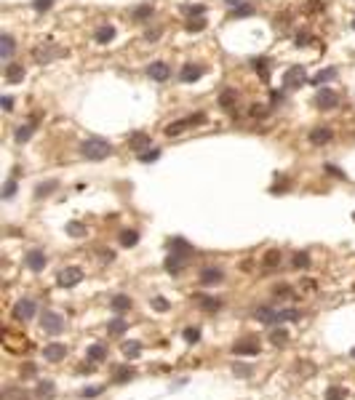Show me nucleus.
I'll return each mask as SVG.
<instances>
[{"mask_svg":"<svg viewBox=\"0 0 355 400\" xmlns=\"http://www.w3.org/2000/svg\"><path fill=\"white\" fill-rule=\"evenodd\" d=\"M40 325H43V331H45V333H62V331H64V318H62L59 312L45 310V312H43Z\"/></svg>","mask_w":355,"mask_h":400,"instance_id":"nucleus-5","label":"nucleus"},{"mask_svg":"<svg viewBox=\"0 0 355 400\" xmlns=\"http://www.w3.org/2000/svg\"><path fill=\"white\" fill-rule=\"evenodd\" d=\"M336 75H339V70H336V67H329V70H321V72H318V75H315L310 83H313V86H326V83L334 80Z\"/></svg>","mask_w":355,"mask_h":400,"instance_id":"nucleus-22","label":"nucleus"},{"mask_svg":"<svg viewBox=\"0 0 355 400\" xmlns=\"http://www.w3.org/2000/svg\"><path fill=\"white\" fill-rule=\"evenodd\" d=\"M307 83V72H305V67H288L286 70V75H283V86L286 88H299V86H305Z\"/></svg>","mask_w":355,"mask_h":400,"instance_id":"nucleus-7","label":"nucleus"},{"mask_svg":"<svg viewBox=\"0 0 355 400\" xmlns=\"http://www.w3.org/2000/svg\"><path fill=\"white\" fill-rule=\"evenodd\" d=\"M182 11H184V14L192 19V16H203V6H184Z\"/></svg>","mask_w":355,"mask_h":400,"instance_id":"nucleus-48","label":"nucleus"},{"mask_svg":"<svg viewBox=\"0 0 355 400\" xmlns=\"http://www.w3.org/2000/svg\"><path fill=\"white\" fill-rule=\"evenodd\" d=\"M6 80L8 83H22L24 80V67L22 64H8L6 67Z\"/></svg>","mask_w":355,"mask_h":400,"instance_id":"nucleus-23","label":"nucleus"},{"mask_svg":"<svg viewBox=\"0 0 355 400\" xmlns=\"http://www.w3.org/2000/svg\"><path fill=\"white\" fill-rule=\"evenodd\" d=\"M200 123H206V115H190V118H182V120H174V123H168L166 126V134L168 136H179L182 131H187V128H192V126H200Z\"/></svg>","mask_w":355,"mask_h":400,"instance_id":"nucleus-3","label":"nucleus"},{"mask_svg":"<svg viewBox=\"0 0 355 400\" xmlns=\"http://www.w3.org/2000/svg\"><path fill=\"white\" fill-rule=\"evenodd\" d=\"M352 30H355V19H352Z\"/></svg>","mask_w":355,"mask_h":400,"instance_id":"nucleus-63","label":"nucleus"},{"mask_svg":"<svg viewBox=\"0 0 355 400\" xmlns=\"http://www.w3.org/2000/svg\"><path fill=\"white\" fill-rule=\"evenodd\" d=\"M326 171H329L331 176H339V179H344V171H342V168H336V165H331V163L326 165Z\"/></svg>","mask_w":355,"mask_h":400,"instance_id":"nucleus-56","label":"nucleus"},{"mask_svg":"<svg viewBox=\"0 0 355 400\" xmlns=\"http://www.w3.org/2000/svg\"><path fill=\"white\" fill-rule=\"evenodd\" d=\"M171 254H179L184 259H190L192 256V246L187 243V240H182V238H174L171 240Z\"/></svg>","mask_w":355,"mask_h":400,"instance_id":"nucleus-18","label":"nucleus"},{"mask_svg":"<svg viewBox=\"0 0 355 400\" xmlns=\"http://www.w3.org/2000/svg\"><path fill=\"white\" fill-rule=\"evenodd\" d=\"M222 277H224L222 269H211L209 267V269H203V272H200V283L203 285H217V283H222Z\"/></svg>","mask_w":355,"mask_h":400,"instance_id":"nucleus-21","label":"nucleus"},{"mask_svg":"<svg viewBox=\"0 0 355 400\" xmlns=\"http://www.w3.org/2000/svg\"><path fill=\"white\" fill-rule=\"evenodd\" d=\"M14 195H16V182H14V179H8V182L3 184V198H6V200H11Z\"/></svg>","mask_w":355,"mask_h":400,"instance_id":"nucleus-45","label":"nucleus"},{"mask_svg":"<svg viewBox=\"0 0 355 400\" xmlns=\"http://www.w3.org/2000/svg\"><path fill=\"white\" fill-rule=\"evenodd\" d=\"M195 299H198V307H200V310H206V312H214V310H219V307H222V302L214 299V296H195Z\"/></svg>","mask_w":355,"mask_h":400,"instance_id":"nucleus-25","label":"nucleus"},{"mask_svg":"<svg viewBox=\"0 0 355 400\" xmlns=\"http://www.w3.org/2000/svg\"><path fill=\"white\" fill-rule=\"evenodd\" d=\"M51 6H54V0H35V3H32L35 11H48Z\"/></svg>","mask_w":355,"mask_h":400,"instance_id":"nucleus-52","label":"nucleus"},{"mask_svg":"<svg viewBox=\"0 0 355 400\" xmlns=\"http://www.w3.org/2000/svg\"><path fill=\"white\" fill-rule=\"evenodd\" d=\"M37 312V304L32 299H22L14 307V320H32Z\"/></svg>","mask_w":355,"mask_h":400,"instance_id":"nucleus-8","label":"nucleus"},{"mask_svg":"<svg viewBox=\"0 0 355 400\" xmlns=\"http://www.w3.org/2000/svg\"><path fill=\"white\" fill-rule=\"evenodd\" d=\"M315 107L318 109H334V107H339V94L331 91V88H321L315 94Z\"/></svg>","mask_w":355,"mask_h":400,"instance_id":"nucleus-6","label":"nucleus"},{"mask_svg":"<svg viewBox=\"0 0 355 400\" xmlns=\"http://www.w3.org/2000/svg\"><path fill=\"white\" fill-rule=\"evenodd\" d=\"M184 27H187V32H200V30H206V19L203 16H195V19H190Z\"/></svg>","mask_w":355,"mask_h":400,"instance_id":"nucleus-40","label":"nucleus"},{"mask_svg":"<svg viewBox=\"0 0 355 400\" xmlns=\"http://www.w3.org/2000/svg\"><path fill=\"white\" fill-rule=\"evenodd\" d=\"M80 155L88 157V160H105V157L112 155V144L107 139H99V136H91L80 144Z\"/></svg>","mask_w":355,"mask_h":400,"instance_id":"nucleus-1","label":"nucleus"},{"mask_svg":"<svg viewBox=\"0 0 355 400\" xmlns=\"http://www.w3.org/2000/svg\"><path fill=\"white\" fill-rule=\"evenodd\" d=\"M83 280V269L80 267H64L59 275H56V283H59L62 288H72L78 285Z\"/></svg>","mask_w":355,"mask_h":400,"instance_id":"nucleus-4","label":"nucleus"},{"mask_svg":"<svg viewBox=\"0 0 355 400\" xmlns=\"http://www.w3.org/2000/svg\"><path fill=\"white\" fill-rule=\"evenodd\" d=\"M294 267H302V269L310 267V256H307V254H296L294 256Z\"/></svg>","mask_w":355,"mask_h":400,"instance_id":"nucleus-49","label":"nucleus"},{"mask_svg":"<svg viewBox=\"0 0 355 400\" xmlns=\"http://www.w3.org/2000/svg\"><path fill=\"white\" fill-rule=\"evenodd\" d=\"M344 397H347V389H344V387L331 384L329 389H326V400H344Z\"/></svg>","mask_w":355,"mask_h":400,"instance_id":"nucleus-34","label":"nucleus"},{"mask_svg":"<svg viewBox=\"0 0 355 400\" xmlns=\"http://www.w3.org/2000/svg\"><path fill=\"white\" fill-rule=\"evenodd\" d=\"M3 45H0V56L3 59H11V53H14V48H16V43H14V38L11 35H3V40H0Z\"/></svg>","mask_w":355,"mask_h":400,"instance_id":"nucleus-29","label":"nucleus"},{"mask_svg":"<svg viewBox=\"0 0 355 400\" xmlns=\"http://www.w3.org/2000/svg\"><path fill=\"white\" fill-rule=\"evenodd\" d=\"M310 43H313V35H310V32L302 30V32L296 35V45H310Z\"/></svg>","mask_w":355,"mask_h":400,"instance_id":"nucleus-51","label":"nucleus"},{"mask_svg":"<svg viewBox=\"0 0 355 400\" xmlns=\"http://www.w3.org/2000/svg\"><path fill=\"white\" fill-rule=\"evenodd\" d=\"M128 379H134V368H128V366H120V368H115V374H112V381H115V384H123Z\"/></svg>","mask_w":355,"mask_h":400,"instance_id":"nucleus-26","label":"nucleus"},{"mask_svg":"<svg viewBox=\"0 0 355 400\" xmlns=\"http://www.w3.org/2000/svg\"><path fill=\"white\" fill-rule=\"evenodd\" d=\"M251 67L262 75V80H270V62L267 59H254V62H251Z\"/></svg>","mask_w":355,"mask_h":400,"instance_id":"nucleus-31","label":"nucleus"},{"mask_svg":"<svg viewBox=\"0 0 355 400\" xmlns=\"http://www.w3.org/2000/svg\"><path fill=\"white\" fill-rule=\"evenodd\" d=\"M153 307H155L158 312H166V310H168V307H171V304H168V302L163 299V296H155V299H153Z\"/></svg>","mask_w":355,"mask_h":400,"instance_id":"nucleus-50","label":"nucleus"},{"mask_svg":"<svg viewBox=\"0 0 355 400\" xmlns=\"http://www.w3.org/2000/svg\"><path fill=\"white\" fill-rule=\"evenodd\" d=\"M144 38H147V40H158V38H161V30H147Z\"/></svg>","mask_w":355,"mask_h":400,"instance_id":"nucleus-58","label":"nucleus"},{"mask_svg":"<svg viewBox=\"0 0 355 400\" xmlns=\"http://www.w3.org/2000/svg\"><path fill=\"white\" fill-rule=\"evenodd\" d=\"M134 22H142V19H149L153 16V6H139V8H134Z\"/></svg>","mask_w":355,"mask_h":400,"instance_id":"nucleus-37","label":"nucleus"},{"mask_svg":"<svg viewBox=\"0 0 355 400\" xmlns=\"http://www.w3.org/2000/svg\"><path fill=\"white\" fill-rule=\"evenodd\" d=\"M3 400H27V397H24L22 389H6V392H3Z\"/></svg>","mask_w":355,"mask_h":400,"instance_id":"nucleus-47","label":"nucleus"},{"mask_svg":"<svg viewBox=\"0 0 355 400\" xmlns=\"http://www.w3.org/2000/svg\"><path fill=\"white\" fill-rule=\"evenodd\" d=\"M3 109H6V112H11V109H14V99L11 96H3Z\"/></svg>","mask_w":355,"mask_h":400,"instance_id":"nucleus-59","label":"nucleus"},{"mask_svg":"<svg viewBox=\"0 0 355 400\" xmlns=\"http://www.w3.org/2000/svg\"><path fill=\"white\" fill-rule=\"evenodd\" d=\"M67 235L70 238H83V235H86V224H80V221H70V224H67Z\"/></svg>","mask_w":355,"mask_h":400,"instance_id":"nucleus-36","label":"nucleus"},{"mask_svg":"<svg viewBox=\"0 0 355 400\" xmlns=\"http://www.w3.org/2000/svg\"><path fill=\"white\" fill-rule=\"evenodd\" d=\"M102 392H105V387H91V389H83L80 395H83V397H96V395H102Z\"/></svg>","mask_w":355,"mask_h":400,"instance_id":"nucleus-53","label":"nucleus"},{"mask_svg":"<svg viewBox=\"0 0 355 400\" xmlns=\"http://www.w3.org/2000/svg\"><path fill=\"white\" fill-rule=\"evenodd\" d=\"M235 376H251V366H235Z\"/></svg>","mask_w":355,"mask_h":400,"instance_id":"nucleus-55","label":"nucleus"},{"mask_svg":"<svg viewBox=\"0 0 355 400\" xmlns=\"http://www.w3.org/2000/svg\"><path fill=\"white\" fill-rule=\"evenodd\" d=\"M64 355H67V347L59 344V341L45 344V347H43V358L48 360V363H59V360H64Z\"/></svg>","mask_w":355,"mask_h":400,"instance_id":"nucleus-9","label":"nucleus"},{"mask_svg":"<svg viewBox=\"0 0 355 400\" xmlns=\"http://www.w3.org/2000/svg\"><path fill=\"white\" fill-rule=\"evenodd\" d=\"M224 3H227V6H240L243 0H224Z\"/></svg>","mask_w":355,"mask_h":400,"instance_id":"nucleus-61","label":"nucleus"},{"mask_svg":"<svg viewBox=\"0 0 355 400\" xmlns=\"http://www.w3.org/2000/svg\"><path fill=\"white\" fill-rule=\"evenodd\" d=\"M161 157V150H149V152H139V160L142 163H153V160H158Z\"/></svg>","mask_w":355,"mask_h":400,"instance_id":"nucleus-46","label":"nucleus"},{"mask_svg":"<svg viewBox=\"0 0 355 400\" xmlns=\"http://www.w3.org/2000/svg\"><path fill=\"white\" fill-rule=\"evenodd\" d=\"M105 358H107V347H105V344H91V347H88V360L99 363V360H105Z\"/></svg>","mask_w":355,"mask_h":400,"instance_id":"nucleus-28","label":"nucleus"},{"mask_svg":"<svg viewBox=\"0 0 355 400\" xmlns=\"http://www.w3.org/2000/svg\"><path fill=\"white\" fill-rule=\"evenodd\" d=\"M291 294H294V291H291L288 285H278V288H275V296H291Z\"/></svg>","mask_w":355,"mask_h":400,"instance_id":"nucleus-57","label":"nucleus"},{"mask_svg":"<svg viewBox=\"0 0 355 400\" xmlns=\"http://www.w3.org/2000/svg\"><path fill=\"white\" fill-rule=\"evenodd\" d=\"M248 14H254V6H240V8H235V19H240V16H248Z\"/></svg>","mask_w":355,"mask_h":400,"instance_id":"nucleus-54","label":"nucleus"},{"mask_svg":"<svg viewBox=\"0 0 355 400\" xmlns=\"http://www.w3.org/2000/svg\"><path fill=\"white\" fill-rule=\"evenodd\" d=\"M147 75L153 78V80H168V78H171V67H168L166 62H153L147 67Z\"/></svg>","mask_w":355,"mask_h":400,"instance_id":"nucleus-10","label":"nucleus"},{"mask_svg":"<svg viewBox=\"0 0 355 400\" xmlns=\"http://www.w3.org/2000/svg\"><path fill=\"white\" fill-rule=\"evenodd\" d=\"M110 307H112V312H126V310H131V299L126 294H118V296H112Z\"/></svg>","mask_w":355,"mask_h":400,"instance_id":"nucleus-24","label":"nucleus"},{"mask_svg":"<svg viewBox=\"0 0 355 400\" xmlns=\"http://www.w3.org/2000/svg\"><path fill=\"white\" fill-rule=\"evenodd\" d=\"M182 336H184V341H187V344H195V341L200 339V331H198V328H184V331H182Z\"/></svg>","mask_w":355,"mask_h":400,"instance_id":"nucleus-43","label":"nucleus"},{"mask_svg":"<svg viewBox=\"0 0 355 400\" xmlns=\"http://www.w3.org/2000/svg\"><path fill=\"white\" fill-rule=\"evenodd\" d=\"M270 341H273L275 347H283V344L288 341V333H286L283 328H278V331H273V333H270Z\"/></svg>","mask_w":355,"mask_h":400,"instance_id":"nucleus-41","label":"nucleus"},{"mask_svg":"<svg viewBox=\"0 0 355 400\" xmlns=\"http://www.w3.org/2000/svg\"><path fill=\"white\" fill-rule=\"evenodd\" d=\"M139 243V235L134 230H126V232H120V246H126V248H134Z\"/></svg>","mask_w":355,"mask_h":400,"instance_id":"nucleus-32","label":"nucleus"},{"mask_svg":"<svg viewBox=\"0 0 355 400\" xmlns=\"http://www.w3.org/2000/svg\"><path fill=\"white\" fill-rule=\"evenodd\" d=\"M128 147L131 150H149V134H131V139H128Z\"/></svg>","mask_w":355,"mask_h":400,"instance_id":"nucleus-20","label":"nucleus"},{"mask_svg":"<svg viewBox=\"0 0 355 400\" xmlns=\"http://www.w3.org/2000/svg\"><path fill=\"white\" fill-rule=\"evenodd\" d=\"M280 264V251H267L265 256H262V267L265 269H275Z\"/></svg>","mask_w":355,"mask_h":400,"instance_id":"nucleus-27","label":"nucleus"},{"mask_svg":"<svg viewBox=\"0 0 355 400\" xmlns=\"http://www.w3.org/2000/svg\"><path fill=\"white\" fill-rule=\"evenodd\" d=\"M254 318L265 325H273V323H278V310H273V307H259L254 312Z\"/></svg>","mask_w":355,"mask_h":400,"instance_id":"nucleus-15","label":"nucleus"},{"mask_svg":"<svg viewBox=\"0 0 355 400\" xmlns=\"http://www.w3.org/2000/svg\"><path fill=\"white\" fill-rule=\"evenodd\" d=\"M323 11V0H307L305 3V14H318Z\"/></svg>","mask_w":355,"mask_h":400,"instance_id":"nucleus-44","label":"nucleus"},{"mask_svg":"<svg viewBox=\"0 0 355 400\" xmlns=\"http://www.w3.org/2000/svg\"><path fill=\"white\" fill-rule=\"evenodd\" d=\"M126 328H128V320H112V323L107 325V331L112 333V336H120Z\"/></svg>","mask_w":355,"mask_h":400,"instance_id":"nucleus-39","label":"nucleus"},{"mask_svg":"<svg viewBox=\"0 0 355 400\" xmlns=\"http://www.w3.org/2000/svg\"><path fill=\"white\" fill-rule=\"evenodd\" d=\"M235 101H238V94H235L232 88H224L222 94H219V107L227 109V112H232V109H235Z\"/></svg>","mask_w":355,"mask_h":400,"instance_id":"nucleus-16","label":"nucleus"},{"mask_svg":"<svg viewBox=\"0 0 355 400\" xmlns=\"http://www.w3.org/2000/svg\"><path fill=\"white\" fill-rule=\"evenodd\" d=\"M331 139H334V134H331V128H326V126L313 128V131H310V142L313 144H329Z\"/></svg>","mask_w":355,"mask_h":400,"instance_id":"nucleus-14","label":"nucleus"},{"mask_svg":"<svg viewBox=\"0 0 355 400\" xmlns=\"http://www.w3.org/2000/svg\"><path fill=\"white\" fill-rule=\"evenodd\" d=\"M187 262H190V259H184V256H179V254H168V259H166V269H168L171 275H179Z\"/></svg>","mask_w":355,"mask_h":400,"instance_id":"nucleus-13","label":"nucleus"},{"mask_svg":"<svg viewBox=\"0 0 355 400\" xmlns=\"http://www.w3.org/2000/svg\"><path fill=\"white\" fill-rule=\"evenodd\" d=\"M32 131H35L32 123H24V126H19V128H16V134H14V136H16V142H27V139L32 136Z\"/></svg>","mask_w":355,"mask_h":400,"instance_id":"nucleus-35","label":"nucleus"},{"mask_svg":"<svg viewBox=\"0 0 355 400\" xmlns=\"http://www.w3.org/2000/svg\"><path fill=\"white\" fill-rule=\"evenodd\" d=\"M235 355H259V341L254 339H246V341H238L235 347H232Z\"/></svg>","mask_w":355,"mask_h":400,"instance_id":"nucleus-12","label":"nucleus"},{"mask_svg":"<svg viewBox=\"0 0 355 400\" xmlns=\"http://www.w3.org/2000/svg\"><path fill=\"white\" fill-rule=\"evenodd\" d=\"M350 355H352V358H355V347H352V350H350Z\"/></svg>","mask_w":355,"mask_h":400,"instance_id":"nucleus-62","label":"nucleus"},{"mask_svg":"<svg viewBox=\"0 0 355 400\" xmlns=\"http://www.w3.org/2000/svg\"><path fill=\"white\" fill-rule=\"evenodd\" d=\"M45 262H48V259H45V254L43 251H30V254L24 256V264L32 269V272H40V269L45 267Z\"/></svg>","mask_w":355,"mask_h":400,"instance_id":"nucleus-11","label":"nucleus"},{"mask_svg":"<svg viewBox=\"0 0 355 400\" xmlns=\"http://www.w3.org/2000/svg\"><path fill=\"white\" fill-rule=\"evenodd\" d=\"M112 259H115L112 251H102V262H112Z\"/></svg>","mask_w":355,"mask_h":400,"instance_id":"nucleus-60","label":"nucleus"},{"mask_svg":"<svg viewBox=\"0 0 355 400\" xmlns=\"http://www.w3.org/2000/svg\"><path fill=\"white\" fill-rule=\"evenodd\" d=\"M62 56H67V48L54 45V43H43V45H37V48L32 51V59L37 64H51L54 59H62Z\"/></svg>","mask_w":355,"mask_h":400,"instance_id":"nucleus-2","label":"nucleus"},{"mask_svg":"<svg viewBox=\"0 0 355 400\" xmlns=\"http://www.w3.org/2000/svg\"><path fill=\"white\" fill-rule=\"evenodd\" d=\"M112 38H115V27L112 24H102V27H96V32H93V40L96 43H110Z\"/></svg>","mask_w":355,"mask_h":400,"instance_id":"nucleus-19","label":"nucleus"},{"mask_svg":"<svg viewBox=\"0 0 355 400\" xmlns=\"http://www.w3.org/2000/svg\"><path fill=\"white\" fill-rule=\"evenodd\" d=\"M283 320H299V310H278V323Z\"/></svg>","mask_w":355,"mask_h":400,"instance_id":"nucleus-42","label":"nucleus"},{"mask_svg":"<svg viewBox=\"0 0 355 400\" xmlns=\"http://www.w3.org/2000/svg\"><path fill=\"white\" fill-rule=\"evenodd\" d=\"M352 221H355V213H352Z\"/></svg>","mask_w":355,"mask_h":400,"instance_id":"nucleus-64","label":"nucleus"},{"mask_svg":"<svg viewBox=\"0 0 355 400\" xmlns=\"http://www.w3.org/2000/svg\"><path fill=\"white\" fill-rule=\"evenodd\" d=\"M35 392H37V397H40V400H51L54 397V381H40Z\"/></svg>","mask_w":355,"mask_h":400,"instance_id":"nucleus-30","label":"nucleus"},{"mask_svg":"<svg viewBox=\"0 0 355 400\" xmlns=\"http://www.w3.org/2000/svg\"><path fill=\"white\" fill-rule=\"evenodd\" d=\"M56 187H59V182H54V179L45 182V184H37V187H35V198H43V195H48V192L56 190Z\"/></svg>","mask_w":355,"mask_h":400,"instance_id":"nucleus-38","label":"nucleus"},{"mask_svg":"<svg viewBox=\"0 0 355 400\" xmlns=\"http://www.w3.org/2000/svg\"><path fill=\"white\" fill-rule=\"evenodd\" d=\"M200 75H203V67H198V64H184L182 72H179V78H182L184 83H195Z\"/></svg>","mask_w":355,"mask_h":400,"instance_id":"nucleus-17","label":"nucleus"},{"mask_svg":"<svg viewBox=\"0 0 355 400\" xmlns=\"http://www.w3.org/2000/svg\"><path fill=\"white\" fill-rule=\"evenodd\" d=\"M123 355L131 358V360L139 358V355H142V344H139V341H126L123 344Z\"/></svg>","mask_w":355,"mask_h":400,"instance_id":"nucleus-33","label":"nucleus"}]
</instances>
